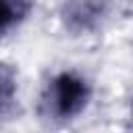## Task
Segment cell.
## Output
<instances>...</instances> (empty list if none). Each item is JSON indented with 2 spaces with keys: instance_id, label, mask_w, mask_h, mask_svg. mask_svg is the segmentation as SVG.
Instances as JSON below:
<instances>
[{
  "instance_id": "1",
  "label": "cell",
  "mask_w": 133,
  "mask_h": 133,
  "mask_svg": "<svg viewBox=\"0 0 133 133\" xmlns=\"http://www.w3.org/2000/svg\"><path fill=\"white\" fill-rule=\"evenodd\" d=\"M87 96H89V89H87L85 81L71 73H62L60 77L54 79V85H52L54 100L52 102L60 116H73L79 110H83Z\"/></svg>"
},
{
  "instance_id": "3",
  "label": "cell",
  "mask_w": 133,
  "mask_h": 133,
  "mask_svg": "<svg viewBox=\"0 0 133 133\" xmlns=\"http://www.w3.org/2000/svg\"><path fill=\"white\" fill-rule=\"evenodd\" d=\"M12 94H15V79H12V73H10L4 64H0V108L10 102Z\"/></svg>"
},
{
  "instance_id": "2",
  "label": "cell",
  "mask_w": 133,
  "mask_h": 133,
  "mask_svg": "<svg viewBox=\"0 0 133 133\" xmlns=\"http://www.w3.org/2000/svg\"><path fill=\"white\" fill-rule=\"evenodd\" d=\"M27 8L29 4L25 0H0V33L23 19Z\"/></svg>"
}]
</instances>
